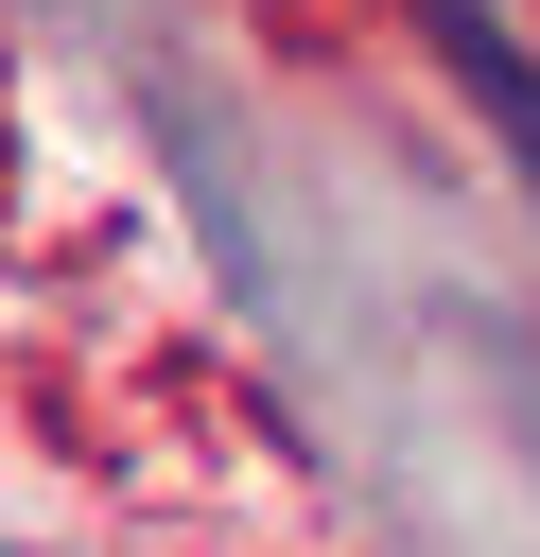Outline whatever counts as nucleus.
Wrapping results in <instances>:
<instances>
[{
	"instance_id": "1",
	"label": "nucleus",
	"mask_w": 540,
	"mask_h": 557,
	"mask_svg": "<svg viewBox=\"0 0 540 557\" xmlns=\"http://www.w3.org/2000/svg\"><path fill=\"white\" fill-rule=\"evenodd\" d=\"M418 52L470 87V122L505 139V174H523V209H540V52H523L488 0H418Z\"/></svg>"
}]
</instances>
